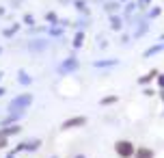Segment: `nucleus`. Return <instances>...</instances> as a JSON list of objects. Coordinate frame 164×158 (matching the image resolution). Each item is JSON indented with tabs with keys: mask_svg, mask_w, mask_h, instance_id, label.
<instances>
[{
	"mask_svg": "<svg viewBox=\"0 0 164 158\" xmlns=\"http://www.w3.org/2000/svg\"><path fill=\"white\" fill-rule=\"evenodd\" d=\"M115 150H117V154L123 158H127V156H132L134 154V147H132V143L130 141H119L117 145H115Z\"/></svg>",
	"mask_w": 164,
	"mask_h": 158,
	"instance_id": "1",
	"label": "nucleus"
},
{
	"mask_svg": "<svg viewBox=\"0 0 164 158\" xmlns=\"http://www.w3.org/2000/svg\"><path fill=\"white\" fill-rule=\"evenodd\" d=\"M84 123V117H76V119H69L63 123V128H71V126H82Z\"/></svg>",
	"mask_w": 164,
	"mask_h": 158,
	"instance_id": "2",
	"label": "nucleus"
},
{
	"mask_svg": "<svg viewBox=\"0 0 164 158\" xmlns=\"http://www.w3.org/2000/svg\"><path fill=\"white\" fill-rule=\"evenodd\" d=\"M136 158H151V152H149V150H140Z\"/></svg>",
	"mask_w": 164,
	"mask_h": 158,
	"instance_id": "3",
	"label": "nucleus"
}]
</instances>
